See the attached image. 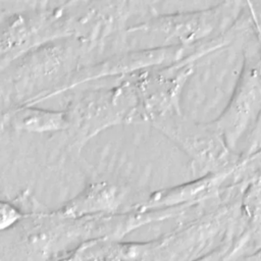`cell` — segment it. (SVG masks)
<instances>
[{
	"instance_id": "1",
	"label": "cell",
	"mask_w": 261,
	"mask_h": 261,
	"mask_svg": "<svg viewBox=\"0 0 261 261\" xmlns=\"http://www.w3.org/2000/svg\"><path fill=\"white\" fill-rule=\"evenodd\" d=\"M118 187L105 180L88 184L76 196L65 202L60 208L47 212V217L80 219L115 212L121 203Z\"/></svg>"
},
{
	"instance_id": "2",
	"label": "cell",
	"mask_w": 261,
	"mask_h": 261,
	"mask_svg": "<svg viewBox=\"0 0 261 261\" xmlns=\"http://www.w3.org/2000/svg\"><path fill=\"white\" fill-rule=\"evenodd\" d=\"M223 178L224 173L211 172L189 184L157 191L144 203L141 210L146 211L148 209L169 207L199 197L201 198L213 191L215 187H218Z\"/></svg>"
},
{
	"instance_id": "3",
	"label": "cell",
	"mask_w": 261,
	"mask_h": 261,
	"mask_svg": "<svg viewBox=\"0 0 261 261\" xmlns=\"http://www.w3.org/2000/svg\"><path fill=\"white\" fill-rule=\"evenodd\" d=\"M11 123L15 128L20 130L46 133L65 128L67 119L62 112L43 109H23L14 115Z\"/></svg>"
},
{
	"instance_id": "4",
	"label": "cell",
	"mask_w": 261,
	"mask_h": 261,
	"mask_svg": "<svg viewBox=\"0 0 261 261\" xmlns=\"http://www.w3.org/2000/svg\"><path fill=\"white\" fill-rule=\"evenodd\" d=\"M30 31V23L25 17L17 15V17H14L2 32L0 37V46L4 50H11L19 46L25 42L29 35L31 34Z\"/></svg>"
},
{
	"instance_id": "5",
	"label": "cell",
	"mask_w": 261,
	"mask_h": 261,
	"mask_svg": "<svg viewBox=\"0 0 261 261\" xmlns=\"http://www.w3.org/2000/svg\"><path fill=\"white\" fill-rule=\"evenodd\" d=\"M46 212H23L13 202L0 199V231L30 217H45Z\"/></svg>"
}]
</instances>
